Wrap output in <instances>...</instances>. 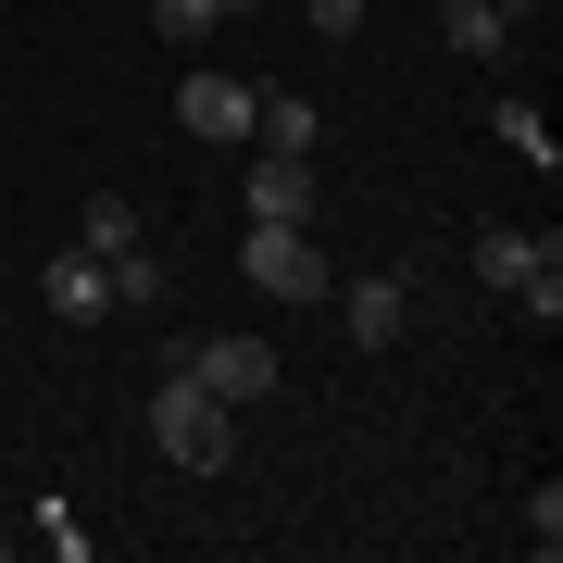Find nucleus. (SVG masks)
Masks as SVG:
<instances>
[{"label":"nucleus","instance_id":"1","mask_svg":"<svg viewBox=\"0 0 563 563\" xmlns=\"http://www.w3.org/2000/svg\"><path fill=\"white\" fill-rule=\"evenodd\" d=\"M151 439H163L176 476H225V463H239V401H213L188 363H163L151 376Z\"/></svg>","mask_w":563,"mask_h":563},{"label":"nucleus","instance_id":"2","mask_svg":"<svg viewBox=\"0 0 563 563\" xmlns=\"http://www.w3.org/2000/svg\"><path fill=\"white\" fill-rule=\"evenodd\" d=\"M239 276L263 288V301H325V251H313V225H239Z\"/></svg>","mask_w":563,"mask_h":563},{"label":"nucleus","instance_id":"3","mask_svg":"<svg viewBox=\"0 0 563 563\" xmlns=\"http://www.w3.org/2000/svg\"><path fill=\"white\" fill-rule=\"evenodd\" d=\"M163 363H188V376H201L213 388V401H276V351H263V339H176V351H163Z\"/></svg>","mask_w":563,"mask_h":563},{"label":"nucleus","instance_id":"4","mask_svg":"<svg viewBox=\"0 0 563 563\" xmlns=\"http://www.w3.org/2000/svg\"><path fill=\"white\" fill-rule=\"evenodd\" d=\"M239 201H251V225H313V213H325V176H313L301 151H251Z\"/></svg>","mask_w":563,"mask_h":563},{"label":"nucleus","instance_id":"5","mask_svg":"<svg viewBox=\"0 0 563 563\" xmlns=\"http://www.w3.org/2000/svg\"><path fill=\"white\" fill-rule=\"evenodd\" d=\"M339 339L351 351H401L413 339V276H351L339 288Z\"/></svg>","mask_w":563,"mask_h":563},{"label":"nucleus","instance_id":"6","mask_svg":"<svg viewBox=\"0 0 563 563\" xmlns=\"http://www.w3.org/2000/svg\"><path fill=\"white\" fill-rule=\"evenodd\" d=\"M251 101H263V88H239V76H213V63H188V76H176V125H188V139H251Z\"/></svg>","mask_w":563,"mask_h":563},{"label":"nucleus","instance_id":"7","mask_svg":"<svg viewBox=\"0 0 563 563\" xmlns=\"http://www.w3.org/2000/svg\"><path fill=\"white\" fill-rule=\"evenodd\" d=\"M539 263H563V239H551V225H539V239H526V225H476V288H501V301H514Z\"/></svg>","mask_w":563,"mask_h":563},{"label":"nucleus","instance_id":"8","mask_svg":"<svg viewBox=\"0 0 563 563\" xmlns=\"http://www.w3.org/2000/svg\"><path fill=\"white\" fill-rule=\"evenodd\" d=\"M251 151H301L313 163L325 151V113L301 101V88H263V101H251Z\"/></svg>","mask_w":563,"mask_h":563},{"label":"nucleus","instance_id":"9","mask_svg":"<svg viewBox=\"0 0 563 563\" xmlns=\"http://www.w3.org/2000/svg\"><path fill=\"white\" fill-rule=\"evenodd\" d=\"M38 288H51V313H63V325L113 313V276H101V251H51V276H38Z\"/></svg>","mask_w":563,"mask_h":563},{"label":"nucleus","instance_id":"10","mask_svg":"<svg viewBox=\"0 0 563 563\" xmlns=\"http://www.w3.org/2000/svg\"><path fill=\"white\" fill-rule=\"evenodd\" d=\"M439 38H451L463 63H501V51H514V25L488 13V0H439Z\"/></svg>","mask_w":563,"mask_h":563},{"label":"nucleus","instance_id":"11","mask_svg":"<svg viewBox=\"0 0 563 563\" xmlns=\"http://www.w3.org/2000/svg\"><path fill=\"white\" fill-rule=\"evenodd\" d=\"M101 276H113V313H163V251H151V239H125Z\"/></svg>","mask_w":563,"mask_h":563},{"label":"nucleus","instance_id":"12","mask_svg":"<svg viewBox=\"0 0 563 563\" xmlns=\"http://www.w3.org/2000/svg\"><path fill=\"white\" fill-rule=\"evenodd\" d=\"M125 239H139V201H125V188H88V213H76V251H125Z\"/></svg>","mask_w":563,"mask_h":563},{"label":"nucleus","instance_id":"13","mask_svg":"<svg viewBox=\"0 0 563 563\" xmlns=\"http://www.w3.org/2000/svg\"><path fill=\"white\" fill-rule=\"evenodd\" d=\"M488 125H501V151H514V163H539V176H551V125H539V101H501Z\"/></svg>","mask_w":563,"mask_h":563},{"label":"nucleus","instance_id":"14","mask_svg":"<svg viewBox=\"0 0 563 563\" xmlns=\"http://www.w3.org/2000/svg\"><path fill=\"white\" fill-rule=\"evenodd\" d=\"M213 25H225V13H213V0H151V38H176V51H201V38H213Z\"/></svg>","mask_w":563,"mask_h":563},{"label":"nucleus","instance_id":"15","mask_svg":"<svg viewBox=\"0 0 563 563\" xmlns=\"http://www.w3.org/2000/svg\"><path fill=\"white\" fill-rule=\"evenodd\" d=\"M526 551H539V563L563 551V488H551V476H539V488H526Z\"/></svg>","mask_w":563,"mask_h":563},{"label":"nucleus","instance_id":"16","mask_svg":"<svg viewBox=\"0 0 563 563\" xmlns=\"http://www.w3.org/2000/svg\"><path fill=\"white\" fill-rule=\"evenodd\" d=\"M514 313H526V325H539V339H551V325H563V263H539V276L514 288Z\"/></svg>","mask_w":563,"mask_h":563},{"label":"nucleus","instance_id":"17","mask_svg":"<svg viewBox=\"0 0 563 563\" xmlns=\"http://www.w3.org/2000/svg\"><path fill=\"white\" fill-rule=\"evenodd\" d=\"M38 539H51V563H88V551H101V539H88V526H76V514H63V501L38 514Z\"/></svg>","mask_w":563,"mask_h":563},{"label":"nucleus","instance_id":"18","mask_svg":"<svg viewBox=\"0 0 563 563\" xmlns=\"http://www.w3.org/2000/svg\"><path fill=\"white\" fill-rule=\"evenodd\" d=\"M301 25L313 38H363V0H301Z\"/></svg>","mask_w":563,"mask_h":563},{"label":"nucleus","instance_id":"19","mask_svg":"<svg viewBox=\"0 0 563 563\" xmlns=\"http://www.w3.org/2000/svg\"><path fill=\"white\" fill-rule=\"evenodd\" d=\"M488 13H501V25H514V38H526V25H539V13H551V0H488Z\"/></svg>","mask_w":563,"mask_h":563},{"label":"nucleus","instance_id":"20","mask_svg":"<svg viewBox=\"0 0 563 563\" xmlns=\"http://www.w3.org/2000/svg\"><path fill=\"white\" fill-rule=\"evenodd\" d=\"M213 13H225V25H239V13H251V0H213Z\"/></svg>","mask_w":563,"mask_h":563},{"label":"nucleus","instance_id":"21","mask_svg":"<svg viewBox=\"0 0 563 563\" xmlns=\"http://www.w3.org/2000/svg\"><path fill=\"white\" fill-rule=\"evenodd\" d=\"M0 551H13V526H0Z\"/></svg>","mask_w":563,"mask_h":563},{"label":"nucleus","instance_id":"22","mask_svg":"<svg viewBox=\"0 0 563 563\" xmlns=\"http://www.w3.org/2000/svg\"><path fill=\"white\" fill-rule=\"evenodd\" d=\"M0 276H13V251H0Z\"/></svg>","mask_w":563,"mask_h":563}]
</instances>
